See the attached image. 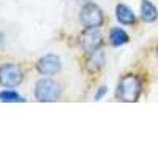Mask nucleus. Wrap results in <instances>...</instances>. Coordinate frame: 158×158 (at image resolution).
<instances>
[{"label":"nucleus","instance_id":"13","mask_svg":"<svg viewBox=\"0 0 158 158\" xmlns=\"http://www.w3.org/2000/svg\"><path fill=\"white\" fill-rule=\"evenodd\" d=\"M74 2L77 3V5H81V6H84V5H87V3H90L92 0H74Z\"/></svg>","mask_w":158,"mask_h":158},{"label":"nucleus","instance_id":"6","mask_svg":"<svg viewBox=\"0 0 158 158\" xmlns=\"http://www.w3.org/2000/svg\"><path fill=\"white\" fill-rule=\"evenodd\" d=\"M62 68V63H60V59L54 54H48L44 57H41L38 62H36V70L40 74H44V76H49V74H56L57 71H60Z\"/></svg>","mask_w":158,"mask_h":158},{"label":"nucleus","instance_id":"3","mask_svg":"<svg viewBox=\"0 0 158 158\" xmlns=\"http://www.w3.org/2000/svg\"><path fill=\"white\" fill-rule=\"evenodd\" d=\"M60 85L52 79H40L35 84V98L41 103H52L60 98Z\"/></svg>","mask_w":158,"mask_h":158},{"label":"nucleus","instance_id":"4","mask_svg":"<svg viewBox=\"0 0 158 158\" xmlns=\"http://www.w3.org/2000/svg\"><path fill=\"white\" fill-rule=\"evenodd\" d=\"M24 79L22 70L16 63H3L0 67V85L3 87H18Z\"/></svg>","mask_w":158,"mask_h":158},{"label":"nucleus","instance_id":"1","mask_svg":"<svg viewBox=\"0 0 158 158\" xmlns=\"http://www.w3.org/2000/svg\"><path fill=\"white\" fill-rule=\"evenodd\" d=\"M142 90H144V82L141 76L135 73H128L118 81L117 98L123 103H135L139 100Z\"/></svg>","mask_w":158,"mask_h":158},{"label":"nucleus","instance_id":"12","mask_svg":"<svg viewBox=\"0 0 158 158\" xmlns=\"http://www.w3.org/2000/svg\"><path fill=\"white\" fill-rule=\"evenodd\" d=\"M106 94H108V87L101 85V87H100V89L97 90V94L94 95V100H95V101H100V100H101V98H103L104 95H106Z\"/></svg>","mask_w":158,"mask_h":158},{"label":"nucleus","instance_id":"15","mask_svg":"<svg viewBox=\"0 0 158 158\" xmlns=\"http://www.w3.org/2000/svg\"><path fill=\"white\" fill-rule=\"evenodd\" d=\"M155 52H156V59H158V44H156V49H155Z\"/></svg>","mask_w":158,"mask_h":158},{"label":"nucleus","instance_id":"5","mask_svg":"<svg viewBox=\"0 0 158 158\" xmlns=\"http://www.w3.org/2000/svg\"><path fill=\"white\" fill-rule=\"evenodd\" d=\"M79 46L84 49L85 54L98 51L103 46V35L97 29H85L79 36Z\"/></svg>","mask_w":158,"mask_h":158},{"label":"nucleus","instance_id":"11","mask_svg":"<svg viewBox=\"0 0 158 158\" xmlns=\"http://www.w3.org/2000/svg\"><path fill=\"white\" fill-rule=\"evenodd\" d=\"M0 101H3V103H18V101H21V103H24L25 98L21 97L16 90H11L8 87V89L0 92Z\"/></svg>","mask_w":158,"mask_h":158},{"label":"nucleus","instance_id":"9","mask_svg":"<svg viewBox=\"0 0 158 158\" xmlns=\"http://www.w3.org/2000/svg\"><path fill=\"white\" fill-rule=\"evenodd\" d=\"M139 11H141V18H142L144 22L150 24V22H155L158 19V10L150 0H142L141 6H139Z\"/></svg>","mask_w":158,"mask_h":158},{"label":"nucleus","instance_id":"7","mask_svg":"<svg viewBox=\"0 0 158 158\" xmlns=\"http://www.w3.org/2000/svg\"><path fill=\"white\" fill-rule=\"evenodd\" d=\"M104 63H106V57H104V52L101 49L98 51H94L90 52V54H87V60H85V68L90 71V73H97L100 71Z\"/></svg>","mask_w":158,"mask_h":158},{"label":"nucleus","instance_id":"14","mask_svg":"<svg viewBox=\"0 0 158 158\" xmlns=\"http://www.w3.org/2000/svg\"><path fill=\"white\" fill-rule=\"evenodd\" d=\"M3 43H5V36H3V33L0 32V48L3 46Z\"/></svg>","mask_w":158,"mask_h":158},{"label":"nucleus","instance_id":"10","mask_svg":"<svg viewBox=\"0 0 158 158\" xmlns=\"http://www.w3.org/2000/svg\"><path fill=\"white\" fill-rule=\"evenodd\" d=\"M109 44L111 46H114V48H118V46H123V44H127L128 41H130V36H128V33L123 30V29H120V27H112L111 30H109Z\"/></svg>","mask_w":158,"mask_h":158},{"label":"nucleus","instance_id":"2","mask_svg":"<svg viewBox=\"0 0 158 158\" xmlns=\"http://www.w3.org/2000/svg\"><path fill=\"white\" fill-rule=\"evenodd\" d=\"M79 21L84 25V29H100L104 24V13L98 5L90 2V3L81 6Z\"/></svg>","mask_w":158,"mask_h":158},{"label":"nucleus","instance_id":"8","mask_svg":"<svg viewBox=\"0 0 158 158\" xmlns=\"http://www.w3.org/2000/svg\"><path fill=\"white\" fill-rule=\"evenodd\" d=\"M115 18L123 25H135L136 24V15L133 13V10L130 6H127L125 3H118L115 6Z\"/></svg>","mask_w":158,"mask_h":158}]
</instances>
